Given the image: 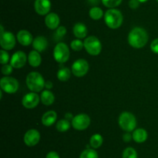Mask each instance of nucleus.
Masks as SVG:
<instances>
[{"label": "nucleus", "instance_id": "f257e3e1", "mask_svg": "<svg viewBox=\"0 0 158 158\" xmlns=\"http://www.w3.org/2000/svg\"><path fill=\"white\" fill-rule=\"evenodd\" d=\"M149 37L148 33L143 28L134 27L128 34V43L132 47L140 49L148 43Z\"/></svg>", "mask_w": 158, "mask_h": 158}, {"label": "nucleus", "instance_id": "f03ea898", "mask_svg": "<svg viewBox=\"0 0 158 158\" xmlns=\"http://www.w3.org/2000/svg\"><path fill=\"white\" fill-rule=\"evenodd\" d=\"M26 82L28 88L32 92L36 93L43 91V88L45 87V83H46L43 75L36 71H32L29 73L26 77Z\"/></svg>", "mask_w": 158, "mask_h": 158}, {"label": "nucleus", "instance_id": "7ed1b4c3", "mask_svg": "<svg viewBox=\"0 0 158 158\" xmlns=\"http://www.w3.org/2000/svg\"><path fill=\"white\" fill-rule=\"evenodd\" d=\"M104 21L108 27L112 29H116L120 27L123 23V14L118 9H110L105 12Z\"/></svg>", "mask_w": 158, "mask_h": 158}, {"label": "nucleus", "instance_id": "20e7f679", "mask_svg": "<svg viewBox=\"0 0 158 158\" xmlns=\"http://www.w3.org/2000/svg\"><path fill=\"white\" fill-rule=\"evenodd\" d=\"M118 123L120 128L127 133H131L135 130L137 126V119L134 114L129 112H123L120 115Z\"/></svg>", "mask_w": 158, "mask_h": 158}, {"label": "nucleus", "instance_id": "39448f33", "mask_svg": "<svg viewBox=\"0 0 158 158\" xmlns=\"http://www.w3.org/2000/svg\"><path fill=\"white\" fill-rule=\"evenodd\" d=\"M84 48L86 52L92 56H97L102 50V44L100 40L95 36H89L83 41Z\"/></svg>", "mask_w": 158, "mask_h": 158}, {"label": "nucleus", "instance_id": "423d86ee", "mask_svg": "<svg viewBox=\"0 0 158 158\" xmlns=\"http://www.w3.org/2000/svg\"><path fill=\"white\" fill-rule=\"evenodd\" d=\"M69 49L65 43L60 42L55 46L53 50V57L60 64L66 63L69 58Z\"/></svg>", "mask_w": 158, "mask_h": 158}, {"label": "nucleus", "instance_id": "0eeeda50", "mask_svg": "<svg viewBox=\"0 0 158 158\" xmlns=\"http://www.w3.org/2000/svg\"><path fill=\"white\" fill-rule=\"evenodd\" d=\"M19 81L15 77L5 76L0 81V87L2 91L8 94H14L19 89Z\"/></svg>", "mask_w": 158, "mask_h": 158}, {"label": "nucleus", "instance_id": "6e6552de", "mask_svg": "<svg viewBox=\"0 0 158 158\" xmlns=\"http://www.w3.org/2000/svg\"><path fill=\"white\" fill-rule=\"evenodd\" d=\"M90 121V118L88 115L80 113L74 116L73 120L71 121V125L76 130L83 131L89 127Z\"/></svg>", "mask_w": 158, "mask_h": 158}, {"label": "nucleus", "instance_id": "1a4fd4ad", "mask_svg": "<svg viewBox=\"0 0 158 158\" xmlns=\"http://www.w3.org/2000/svg\"><path fill=\"white\" fill-rule=\"evenodd\" d=\"M71 71L76 77H83L89 71V64L85 59H78L72 64Z\"/></svg>", "mask_w": 158, "mask_h": 158}, {"label": "nucleus", "instance_id": "9d476101", "mask_svg": "<svg viewBox=\"0 0 158 158\" xmlns=\"http://www.w3.org/2000/svg\"><path fill=\"white\" fill-rule=\"evenodd\" d=\"M0 45L5 50H12L15 46V37L11 32H5L0 34Z\"/></svg>", "mask_w": 158, "mask_h": 158}, {"label": "nucleus", "instance_id": "9b49d317", "mask_svg": "<svg viewBox=\"0 0 158 158\" xmlns=\"http://www.w3.org/2000/svg\"><path fill=\"white\" fill-rule=\"evenodd\" d=\"M28 57L23 51L19 50L14 53L10 59V64L15 69H19L26 65Z\"/></svg>", "mask_w": 158, "mask_h": 158}, {"label": "nucleus", "instance_id": "f8f14e48", "mask_svg": "<svg viewBox=\"0 0 158 158\" xmlns=\"http://www.w3.org/2000/svg\"><path fill=\"white\" fill-rule=\"evenodd\" d=\"M40 97L36 92H29L23 97L22 104L26 108L31 109L35 108L40 103Z\"/></svg>", "mask_w": 158, "mask_h": 158}, {"label": "nucleus", "instance_id": "ddd939ff", "mask_svg": "<svg viewBox=\"0 0 158 158\" xmlns=\"http://www.w3.org/2000/svg\"><path fill=\"white\" fill-rule=\"evenodd\" d=\"M40 140V133L38 130L35 129H31L28 130L24 135L23 141L28 147H34L39 143Z\"/></svg>", "mask_w": 158, "mask_h": 158}, {"label": "nucleus", "instance_id": "4468645a", "mask_svg": "<svg viewBox=\"0 0 158 158\" xmlns=\"http://www.w3.org/2000/svg\"><path fill=\"white\" fill-rule=\"evenodd\" d=\"M34 9L39 15H48L51 9L50 0H35L34 2Z\"/></svg>", "mask_w": 158, "mask_h": 158}, {"label": "nucleus", "instance_id": "2eb2a0df", "mask_svg": "<svg viewBox=\"0 0 158 158\" xmlns=\"http://www.w3.org/2000/svg\"><path fill=\"white\" fill-rule=\"evenodd\" d=\"M16 38L19 43L23 46H29L33 42L32 33L26 29H21L19 31L16 35Z\"/></svg>", "mask_w": 158, "mask_h": 158}, {"label": "nucleus", "instance_id": "dca6fc26", "mask_svg": "<svg viewBox=\"0 0 158 158\" xmlns=\"http://www.w3.org/2000/svg\"><path fill=\"white\" fill-rule=\"evenodd\" d=\"M45 23L50 29H56L60 23V16L55 12H49L45 18Z\"/></svg>", "mask_w": 158, "mask_h": 158}, {"label": "nucleus", "instance_id": "f3484780", "mask_svg": "<svg viewBox=\"0 0 158 158\" xmlns=\"http://www.w3.org/2000/svg\"><path fill=\"white\" fill-rule=\"evenodd\" d=\"M32 46L34 50L38 52H43L46 50L48 46V40L43 36H39L33 40L32 42Z\"/></svg>", "mask_w": 158, "mask_h": 158}, {"label": "nucleus", "instance_id": "a211bd4d", "mask_svg": "<svg viewBox=\"0 0 158 158\" xmlns=\"http://www.w3.org/2000/svg\"><path fill=\"white\" fill-rule=\"evenodd\" d=\"M57 119V113L55 111H48L43 115L41 122L46 126H51L56 122Z\"/></svg>", "mask_w": 158, "mask_h": 158}, {"label": "nucleus", "instance_id": "6ab92c4d", "mask_svg": "<svg viewBox=\"0 0 158 158\" xmlns=\"http://www.w3.org/2000/svg\"><path fill=\"white\" fill-rule=\"evenodd\" d=\"M133 139L137 143H144L148 139V133L146 129L143 128L136 129L135 130L133 131Z\"/></svg>", "mask_w": 158, "mask_h": 158}, {"label": "nucleus", "instance_id": "aec40b11", "mask_svg": "<svg viewBox=\"0 0 158 158\" xmlns=\"http://www.w3.org/2000/svg\"><path fill=\"white\" fill-rule=\"evenodd\" d=\"M73 32L77 39L81 40V39L85 38L87 35V27L83 23H77L74 25L73 28Z\"/></svg>", "mask_w": 158, "mask_h": 158}, {"label": "nucleus", "instance_id": "412c9836", "mask_svg": "<svg viewBox=\"0 0 158 158\" xmlns=\"http://www.w3.org/2000/svg\"><path fill=\"white\" fill-rule=\"evenodd\" d=\"M28 62H29V65L33 68H37L40 66L42 63V57L40 52L35 50L30 51L28 55Z\"/></svg>", "mask_w": 158, "mask_h": 158}, {"label": "nucleus", "instance_id": "4be33fe9", "mask_svg": "<svg viewBox=\"0 0 158 158\" xmlns=\"http://www.w3.org/2000/svg\"><path fill=\"white\" fill-rule=\"evenodd\" d=\"M40 101L43 105L49 106V105H52L55 102V95L50 90H44L42 91L41 95H40Z\"/></svg>", "mask_w": 158, "mask_h": 158}, {"label": "nucleus", "instance_id": "5701e85b", "mask_svg": "<svg viewBox=\"0 0 158 158\" xmlns=\"http://www.w3.org/2000/svg\"><path fill=\"white\" fill-rule=\"evenodd\" d=\"M103 143V138L99 133H95L89 139V144L93 149H98L102 146Z\"/></svg>", "mask_w": 158, "mask_h": 158}, {"label": "nucleus", "instance_id": "b1692460", "mask_svg": "<svg viewBox=\"0 0 158 158\" xmlns=\"http://www.w3.org/2000/svg\"><path fill=\"white\" fill-rule=\"evenodd\" d=\"M72 71L68 68H62L57 72V78L60 81H67L70 78Z\"/></svg>", "mask_w": 158, "mask_h": 158}, {"label": "nucleus", "instance_id": "393cba45", "mask_svg": "<svg viewBox=\"0 0 158 158\" xmlns=\"http://www.w3.org/2000/svg\"><path fill=\"white\" fill-rule=\"evenodd\" d=\"M89 17L94 20H99L103 16V11L101 8L98 6H94L89 9Z\"/></svg>", "mask_w": 158, "mask_h": 158}, {"label": "nucleus", "instance_id": "a878e982", "mask_svg": "<svg viewBox=\"0 0 158 158\" xmlns=\"http://www.w3.org/2000/svg\"><path fill=\"white\" fill-rule=\"evenodd\" d=\"M71 126V123L69 120L64 119H60V121H58L56 123V129L58 130L59 132H66L67 130L69 129Z\"/></svg>", "mask_w": 158, "mask_h": 158}, {"label": "nucleus", "instance_id": "bb28decb", "mask_svg": "<svg viewBox=\"0 0 158 158\" xmlns=\"http://www.w3.org/2000/svg\"><path fill=\"white\" fill-rule=\"evenodd\" d=\"M80 158H99V156L95 149H86L82 152Z\"/></svg>", "mask_w": 158, "mask_h": 158}, {"label": "nucleus", "instance_id": "cd10ccee", "mask_svg": "<svg viewBox=\"0 0 158 158\" xmlns=\"http://www.w3.org/2000/svg\"><path fill=\"white\" fill-rule=\"evenodd\" d=\"M122 158H137V153L133 147H127L123 151Z\"/></svg>", "mask_w": 158, "mask_h": 158}, {"label": "nucleus", "instance_id": "c85d7f7f", "mask_svg": "<svg viewBox=\"0 0 158 158\" xmlns=\"http://www.w3.org/2000/svg\"><path fill=\"white\" fill-rule=\"evenodd\" d=\"M101 2L103 6L106 7L110 8V9H114L121 4L122 0H101Z\"/></svg>", "mask_w": 158, "mask_h": 158}, {"label": "nucleus", "instance_id": "c756f323", "mask_svg": "<svg viewBox=\"0 0 158 158\" xmlns=\"http://www.w3.org/2000/svg\"><path fill=\"white\" fill-rule=\"evenodd\" d=\"M70 46L73 50L80 51L84 47V43L80 40V39H77V40H73L71 42Z\"/></svg>", "mask_w": 158, "mask_h": 158}, {"label": "nucleus", "instance_id": "7c9ffc66", "mask_svg": "<svg viewBox=\"0 0 158 158\" xmlns=\"http://www.w3.org/2000/svg\"><path fill=\"white\" fill-rule=\"evenodd\" d=\"M9 61V54H8L7 50L2 49L0 51V63L1 64H7Z\"/></svg>", "mask_w": 158, "mask_h": 158}, {"label": "nucleus", "instance_id": "2f4dec72", "mask_svg": "<svg viewBox=\"0 0 158 158\" xmlns=\"http://www.w3.org/2000/svg\"><path fill=\"white\" fill-rule=\"evenodd\" d=\"M12 70H13V67L11 64H4L2 68V73L4 74L5 76H9V74H12Z\"/></svg>", "mask_w": 158, "mask_h": 158}, {"label": "nucleus", "instance_id": "473e14b6", "mask_svg": "<svg viewBox=\"0 0 158 158\" xmlns=\"http://www.w3.org/2000/svg\"><path fill=\"white\" fill-rule=\"evenodd\" d=\"M66 32H67L66 28L63 26H59V27L56 29V30L55 35L57 37H59V38H62V37H63L65 35H66Z\"/></svg>", "mask_w": 158, "mask_h": 158}, {"label": "nucleus", "instance_id": "72a5a7b5", "mask_svg": "<svg viewBox=\"0 0 158 158\" xmlns=\"http://www.w3.org/2000/svg\"><path fill=\"white\" fill-rule=\"evenodd\" d=\"M151 49L154 54H158V38L153 40L151 43Z\"/></svg>", "mask_w": 158, "mask_h": 158}, {"label": "nucleus", "instance_id": "f704fd0d", "mask_svg": "<svg viewBox=\"0 0 158 158\" xmlns=\"http://www.w3.org/2000/svg\"><path fill=\"white\" fill-rule=\"evenodd\" d=\"M140 3L139 0H130L129 7L132 9H136L140 6Z\"/></svg>", "mask_w": 158, "mask_h": 158}, {"label": "nucleus", "instance_id": "c9c22d12", "mask_svg": "<svg viewBox=\"0 0 158 158\" xmlns=\"http://www.w3.org/2000/svg\"><path fill=\"white\" fill-rule=\"evenodd\" d=\"M46 158H60L58 153L55 151H50L47 153Z\"/></svg>", "mask_w": 158, "mask_h": 158}, {"label": "nucleus", "instance_id": "e433bc0d", "mask_svg": "<svg viewBox=\"0 0 158 158\" xmlns=\"http://www.w3.org/2000/svg\"><path fill=\"white\" fill-rule=\"evenodd\" d=\"M131 139H133V136H132V135L130 134V133H125V134L123 136V141H124V142H126V143L130 142V141L131 140Z\"/></svg>", "mask_w": 158, "mask_h": 158}, {"label": "nucleus", "instance_id": "4c0bfd02", "mask_svg": "<svg viewBox=\"0 0 158 158\" xmlns=\"http://www.w3.org/2000/svg\"><path fill=\"white\" fill-rule=\"evenodd\" d=\"M53 87V84L51 81H46V83H45V88L47 90H50L51 88H52Z\"/></svg>", "mask_w": 158, "mask_h": 158}, {"label": "nucleus", "instance_id": "58836bf2", "mask_svg": "<svg viewBox=\"0 0 158 158\" xmlns=\"http://www.w3.org/2000/svg\"><path fill=\"white\" fill-rule=\"evenodd\" d=\"M88 2H89V5L94 6H97V5L100 4V0H87Z\"/></svg>", "mask_w": 158, "mask_h": 158}, {"label": "nucleus", "instance_id": "ea45409f", "mask_svg": "<svg viewBox=\"0 0 158 158\" xmlns=\"http://www.w3.org/2000/svg\"><path fill=\"white\" fill-rule=\"evenodd\" d=\"M73 117L74 116H73L72 115V113H66V115H65V118H66V119H67V120H70L71 119V121L73 120Z\"/></svg>", "mask_w": 158, "mask_h": 158}, {"label": "nucleus", "instance_id": "a19ab883", "mask_svg": "<svg viewBox=\"0 0 158 158\" xmlns=\"http://www.w3.org/2000/svg\"><path fill=\"white\" fill-rule=\"evenodd\" d=\"M0 31H1V33L0 34H2V33H5V31H4V28H3V26H2V25H0Z\"/></svg>", "mask_w": 158, "mask_h": 158}, {"label": "nucleus", "instance_id": "79ce46f5", "mask_svg": "<svg viewBox=\"0 0 158 158\" xmlns=\"http://www.w3.org/2000/svg\"><path fill=\"white\" fill-rule=\"evenodd\" d=\"M148 0H139V2H142V3H143V2H148Z\"/></svg>", "mask_w": 158, "mask_h": 158}, {"label": "nucleus", "instance_id": "37998d69", "mask_svg": "<svg viewBox=\"0 0 158 158\" xmlns=\"http://www.w3.org/2000/svg\"><path fill=\"white\" fill-rule=\"evenodd\" d=\"M156 1H157V2H158V0H156Z\"/></svg>", "mask_w": 158, "mask_h": 158}]
</instances>
